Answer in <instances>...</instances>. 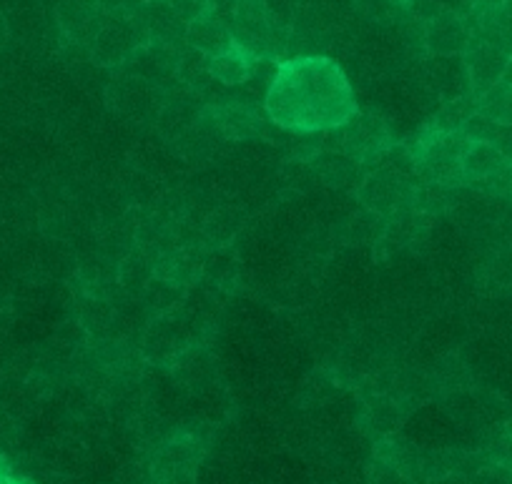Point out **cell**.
I'll use <instances>...</instances> for the list:
<instances>
[{
	"label": "cell",
	"instance_id": "44dd1931",
	"mask_svg": "<svg viewBox=\"0 0 512 484\" xmlns=\"http://www.w3.org/2000/svg\"><path fill=\"white\" fill-rule=\"evenodd\" d=\"M470 484H512V467L500 462H490L480 467Z\"/></svg>",
	"mask_w": 512,
	"mask_h": 484
},
{
	"label": "cell",
	"instance_id": "e0dca14e",
	"mask_svg": "<svg viewBox=\"0 0 512 484\" xmlns=\"http://www.w3.org/2000/svg\"><path fill=\"white\" fill-rule=\"evenodd\" d=\"M367 419L372 424V429L377 432V437H390L397 432V427L402 424V409L400 402L390 397H377L367 409Z\"/></svg>",
	"mask_w": 512,
	"mask_h": 484
},
{
	"label": "cell",
	"instance_id": "4fadbf2b",
	"mask_svg": "<svg viewBox=\"0 0 512 484\" xmlns=\"http://www.w3.org/2000/svg\"><path fill=\"white\" fill-rule=\"evenodd\" d=\"M256 63H259V56H254V53L246 51V48H241L239 43H236L229 51L209 58V71L216 83L234 88L244 86V83L254 76Z\"/></svg>",
	"mask_w": 512,
	"mask_h": 484
},
{
	"label": "cell",
	"instance_id": "30bf717a",
	"mask_svg": "<svg viewBox=\"0 0 512 484\" xmlns=\"http://www.w3.org/2000/svg\"><path fill=\"white\" fill-rule=\"evenodd\" d=\"M186 46L201 56L214 58L236 46V41L226 18L216 11H209L186 26Z\"/></svg>",
	"mask_w": 512,
	"mask_h": 484
},
{
	"label": "cell",
	"instance_id": "3957f363",
	"mask_svg": "<svg viewBox=\"0 0 512 484\" xmlns=\"http://www.w3.org/2000/svg\"><path fill=\"white\" fill-rule=\"evenodd\" d=\"M417 196H420V181L417 176L405 174L395 166L372 169L357 189L359 204L364 211L395 219V216L417 211Z\"/></svg>",
	"mask_w": 512,
	"mask_h": 484
},
{
	"label": "cell",
	"instance_id": "8fae6325",
	"mask_svg": "<svg viewBox=\"0 0 512 484\" xmlns=\"http://www.w3.org/2000/svg\"><path fill=\"white\" fill-rule=\"evenodd\" d=\"M314 166V174L322 184H327L329 189H342V191H357L359 184L364 181V176L369 174L367 166L354 161V158L344 156L337 151H322L309 161Z\"/></svg>",
	"mask_w": 512,
	"mask_h": 484
},
{
	"label": "cell",
	"instance_id": "52a82bcc",
	"mask_svg": "<svg viewBox=\"0 0 512 484\" xmlns=\"http://www.w3.org/2000/svg\"><path fill=\"white\" fill-rule=\"evenodd\" d=\"M206 116L211 118L219 136L229 141H249V138L264 136L269 126L256 103L239 101V98H216L206 103Z\"/></svg>",
	"mask_w": 512,
	"mask_h": 484
},
{
	"label": "cell",
	"instance_id": "ac0fdd59",
	"mask_svg": "<svg viewBox=\"0 0 512 484\" xmlns=\"http://www.w3.org/2000/svg\"><path fill=\"white\" fill-rule=\"evenodd\" d=\"M184 291H186L184 286H176L171 284V281H164L159 279V276H154V279L146 284L144 301L146 306H151V309L156 311V314H166V311H171L176 304H179Z\"/></svg>",
	"mask_w": 512,
	"mask_h": 484
},
{
	"label": "cell",
	"instance_id": "cb8c5ba5",
	"mask_svg": "<svg viewBox=\"0 0 512 484\" xmlns=\"http://www.w3.org/2000/svg\"><path fill=\"white\" fill-rule=\"evenodd\" d=\"M6 43H8V21H6V16L0 13V51H3V46H6Z\"/></svg>",
	"mask_w": 512,
	"mask_h": 484
},
{
	"label": "cell",
	"instance_id": "5bb4252c",
	"mask_svg": "<svg viewBox=\"0 0 512 484\" xmlns=\"http://www.w3.org/2000/svg\"><path fill=\"white\" fill-rule=\"evenodd\" d=\"M199 261L191 256L189 251L181 246H171V249H161L154 259V276L171 281L176 286L189 289L196 279H199Z\"/></svg>",
	"mask_w": 512,
	"mask_h": 484
},
{
	"label": "cell",
	"instance_id": "ba28073f",
	"mask_svg": "<svg viewBox=\"0 0 512 484\" xmlns=\"http://www.w3.org/2000/svg\"><path fill=\"white\" fill-rule=\"evenodd\" d=\"M472 43V26L450 8H437L422 28V46L430 56H462Z\"/></svg>",
	"mask_w": 512,
	"mask_h": 484
},
{
	"label": "cell",
	"instance_id": "277c9868",
	"mask_svg": "<svg viewBox=\"0 0 512 484\" xmlns=\"http://www.w3.org/2000/svg\"><path fill=\"white\" fill-rule=\"evenodd\" d=\"M151 43L139 13H106L101 31L91 41V61L103 68H123L139 48Z\"/></svg>",
	"mask_w": 512,
	"mask_h": 484
},
{
	"label": "cell",
	"instance_id": "484cf974",
	"mask_svg": "<svg viewBox=\"0 0 512 484\" xmlns=\"http://www.w3.org/2000/svg\"><path fill=\"white\" fill-rule=\"evenodd\" d=\"M507 434H510V437H512V422L507 424Z\"/></svg>",
	"mask_w": 512,
	"mask_h": 484
},
{
	"label": "cell",
	"instance_id": "7c38bea8",
	"mask_svg": "<svg viewBox=\"0 0 512 484\" xmlns=\"http://www.w3.org/2000/svg\"><path fill=\"white\" fill-rule=\"evenodd\" d=\"M462 174H465L467 184H475V181L492 179V176L502 174L505 169L512 166V158L502 151L495 143L485 141H470V146L465 148L460 158Z\"/></svg>",
	"mask_w": 512,
	"mask_h": 484
},
{
	"label": "cell",
	"instance_id": "5b68a950",
	"mask_svg": "<svg viewBox=\"0 0 512 484\" xmlns=\"http://www.w3.org/2000/svg\"><path fill=\"white\" fill-rule=\"evenodd\" d=\"M166 88L154 86L146 78L134 76V73L121 71L108 86V103L113 111L131 121H146V118H159L164 108Z\"/></svg>",
	"mask_w": 512,
	"mask_h": 484
},
{
	"label": "cell",
	"instance_id": "d6986e66",
	"mask_svg": "<svg viewBox=\"0 0 512 484\" xmlns=\"http://www.w3.org/2000/svg\"><path fill=\"white\" fill-rule=\"evenodd\" d=\"M367 479H369V484H412L410 479L400 472V469L392 467L390 462H384V459H379V457H374Z\"/></svg>",
	"mask_w": 512,
	"mask_h": 484
},
{
	"label": "cell",
	"instance_id": "9c48e42d",
	"mask_svg": "<svg viewBox=\"0 0 512 484\" xmlns=\"http://www.w3.org/2000/svg\"><path fill=\"white\" fill-rule=\"evenodd\" d=\"M103 21H106V11L98 0H61L58 6V23L63 33L81 46H91Z\"/></svg>",
	"mask_w": 512,
	"mask_h": 484
},
{
	"label": "cell",
	"instance_id": "2e32d148",
	"mask_svg": "<svg viewBox=\"0 0 512 484\" xmlns=\"http://www.w3.org/2000/svg\"><path fill=\"white\" fill-rule=\"evenodd\" d=\"M477 113L500 126H512V86L500 81L490 91L477 96Z\"/></svg>",
	"mask_w": 512,
	"mask_h": 484
},
{
	"label": "cell",
	"instance_id": "ffe728a7",
	"mask_svg": "<svg viewBox=\"0 0 512 484\" xmlns=\"http://www.w3.org/2000/svg\"><path fill=\"white\" fill-rule=\"evenodd\" d=\"M166 3H169L171 11H174L186 26H189L191 21H196L199 16H204V13L214 11V8H211V0H166Z\"/></svg>",
	"mask_w": 512,
	"mask_h": 484
},
{
	"label": "cell",
	"instance_id": "6da1fadb",
	"mask_svg": "<svg viewBox=\"0 0 512 484\" xmlns=\"http://www.w3.org/2000/svg\"><path fill=\"white\" fill-rule=\"evenodd\" d=\"M264 108L284 131L324 133L347 123L357 113V101L332 58L297 56L279 61Z\"/></svg>",
	"mask_w": 512,
	"mask_h": 484
},
{
	"label": "cell",
	"instance_id": "8992f818",
	"mask_svg": "<svg viewBox=\"0 0 512 484\" xmlns=\"http://www.w3.org/2000/svg\"><path fill=\"white\" fill-rule=\"evenodd\" d=\"M510 56L512 51L500 41V38L472 33L470 48L462 53L467 78H470V91L475 93V96H482V93L490 91L492 86H497V83L502 81V76H505Z\"/></svg>",
	"mask_w": 512,
	"mask_h": 484
},
{
	"label": "cell",
	"instance_id": "9a60e30c",
	"mask_svg": "<svg viewBox=\"0 0 512 484\" xmlns=\"http://www.w3.org/2000/svg\"><path fill=\"white\" fill-rule=\"evenodd\" d=\"M477 113V96L475 93H465L460 98H452L440 106V111L425 123V128L435 133H455L462 131L467 121Z\"/></svg>",
	"mask_w": 512,
	"mask_h": 484
},
{
	"label": "cell",
	"instance_id": "7a4b0ae2",
	"mask_svg": "<svg viewBox=\"0 0 512 484\" xmlns=\"http://www.w3.org/2000/svg\"><path fill=\"white\" fill-rule=\"evenodd\" d=\"M322 136L324 151L344 153V156L367 166V171H372V164H379L387 156V151L395 146L390 123L369 108H364V111L357 108V113L347 123L332 128V131H324Z\"/></svg>",
	"mask_w": 512,
	"mask_h": 484
},
{
	"label": "cell",
	"instance_id": "603a6c76",
	"mask_svg": "<svg viewBox=\"0 0 512 484\" xmlns=\"http://www.w3.org/2000/svg\"><path fill=\"white\" fill-rule=\"evenodd\" d=\"M236 3H239V0H211V8H214L216 13H219V16H224L226 11H234V6Z\"/></svg>",
	"mask_w": 512,
	"mask_h": 484
},
{
	"label": "cell",
	"instance_id": "d4e9b609",
	"mask_svg": "<svg viewBox=\"0 0 512 484\" xmlns=\"http://www.w3.org/2000/svg\"><path fill=\"white\" fill-rule=\"evenodd\" d=\"M502 83L512 86V56H510V63H507V68H505V76H502Z\"/></svg>",
	"mask_w": 512,
	"mask_h": 484
},
{
	"label": "cell",
	"instance_id": "7402d4cb",
	"mask_svg": "<svg viewBox=\"0 0 512 484\" xmlns=\"http://www.w3.org/2000/svg\"><path fill=\"white\" fill-rule=\"evenodd\" d=\"M507 0H472V11L475 16H485V13H495L505 8Z\"/></svg>",
	"mask_w": 512,
	"mask_h": 484
}]
</instances>
